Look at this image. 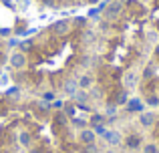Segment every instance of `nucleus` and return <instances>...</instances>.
Segmentation results:
<instances>
[{
	"label": "nucleus",
	"mask_w": 159,
	"mask_h": 153,
	"mask_svg": "<svg viewBox=\"0 0 159 153\" xmlns=\"http://www.w3.org/2000/svg\"><path fill=\"white\" fill-rule=\"evenodd\" d=\"M141 2H149V0H141Z\"/></svg>",
	"instance_id": "obj_22"
},
{
	"label": "nucleus",
	"mask_w": 159,
	"mask_h": 153,
	"mask_svg": "<svg viewBox=\"0 0 159 153\" xmlns=\"http://www.w3.org/2000/svg\"><path fill=\"white\" fill-rule=\"evenodd\" d=\"M10 63H12V67H16V69H22L24 65H26V59H24V55L16 52V55H12V56H10Z\"/></svg>",
	"instance_id": "obj_7"
},
{
	"label": "nucleus",
	"mask_w": 159,
	"mask_h": 153,
	"mask_svg": "<svg viewBox=\"0 0 159 153\" xmlns=\"http://www.w3.org/2000/svg\"><path fill=\"white\" fill-rule=\"evenodd\" d=\"M139 145H141V137H137V135H131L127 139V147H131V149H137Z\"/></svg>",
	"instance_id": "obj_8"
},
{
	"label": "nucleus",
	"mask_w": 159,
	"mask_h": 153,
	"mask_svg": "<svg viewBox=\"0 0 159 153\" xmlns=\"http://www.w3.org/2000/svg\"><path fill=\"white\" fill-rule=\"evenodd\" d=\"M52 97H54V93H44V99H47V101H51Z\"/></svg>",
	"instance_id": "obj_21"
},
{
	"label": "nucleus",
	"mask_w": 159,
	"mask_h": 153,
	"mask_svg": "<svg viewBox=\"0 0 159 153\" xmlns=\"http://www.w3.org/2000/svg\"><path fill=\"white\" fill-rule=\"evenodd\" d=\"M137 81H139V77H137V73H135V71L125 73V77H123V85L127 87V89H133V87L137 85Z\"/></svg>",
	"instance_id": "obj_2"
},
{
	"label": "nucleus",
	"mask_w": 159,
	"mask_h": 153,
	"mask_svg": "<svg viewBox=\"0 0 159 153\" xmlns=\"http://www.w3.org/2000/svg\"><path fill=\"white\" fill-rule=\"evenodd\" d=\"M127 109L131 111V113H141V111L145 109V103L141 101V99H131V101H127Z\"/></svg>",
	"instance_id": "obj_3"
},
{
	"label": "nucleus",
	"mask_w": 159,
	"mask_h": 153,
	"mask_svg": "<svg viewBox=\"0 0 159 153\" xmlns=\"http://www.w3.org/2000/svg\"><path fill=\"white\" fill-rule=\"evenodd\" d=\"M147 103L149 107H159V97H155V95H151V97H147Z\"/></svg>",
	"instance_id": "obj_11"
},
{
	"label": "nucleus",
	"mask_w": 159,
	"mask_h": 153,
	"mask_svg": "<svg viewBox=\"0 0 159 153\" xmlns=\"http://www.w3.org/2000/svg\"><path fill=\"white\" fill-rule=\"evenodd\" d=\"M157 36H159V34H157V32H153V30L147 32V38L151 40V43H157Z\"/></svg>",
	"instance_id": "obj_16"
},
{
	"label": "nucleus",
	"mask_w": 159,
	"mask_h": 153,
	"mask_svg": "<svg viewBox=\"0 0 159 153\" xmlns=\"http://www.w3.org/2000/svg\"><path fill=\"white\" fill-rule=\"evenodd\" d=\"M117 103H119V105L127 103V93H121V95H119V99H117Z\"/></svg>",
	"instance_id": "obj_18"
},
{
	"label": "nucleus",
	"mask_w": 159,
	"mask_h": 153,
	"mask_svg": "<svg viewBox=\"0 0 159 153\" xmlns=\"http://www.w3.org/2000/svg\"><path fill=\"white\" fill-rule=\"evenodd\" d=\"M143 153H157V147L153 145V143H147V145L143 147Z\"/></svg>",
	"instance_id": "obj_14"
},
{
	"label": "nucleus",
	"mask_w": 159,
	"mask_h": 153,
	"mask_svg": "<svg viewBox=\"0 0 159 153\" xmlns=\"http://www.w3.org/2000/svg\"><path fill=\"white\" fill-rule=\"evenodd\" d=\"M20 143H22V145H30V135L28 133H20Z\"/></svg>",
	"instance_id": "obj_12"
},
{
	"label": "nucleus",
	"mask_w": 159,
	"mask_h": 153,
	"mask_svg": "<svg viewBox=\"0 0 159 153\" xmlns=\"http://www.w3.org/2000/svg\"><path fill=\"white\" fill-rule=\"evenodd\" d=\"M105 131H107V129H105L103 125H95V133H101V135H103Z\"/></svg>",
	"instance_id": "obj_20"
},
{
	"label": "nucleus",
	"mask_w": 159,
	"mask_h": 153,
	"mask_svg": "<svg viewBox=\"0 0 159 153\" xmlns=\"http://www.w3.org/2000/svg\"><path fill=\"white\" fill-rule=\"evenodd\" d=\"M66 28H69V24L62 20V22H57V24H54L52 30H54V32H58V34H62V32H66Z\"/></svg>",
	"instance_id": "obj_9"
},
{
	"label": "nucleus",
	"mask_w": 159,
	"mask_h": 153,
	"mask_svg": "<svg viewBox=\"0 0 159 153\" xmlns=\"http://www.w3.org/2000/svg\"><path fill=\"white\" fill-rule=\"evenodd\" d=\"M83 153H99V149L93 145V143H91V145H87L85 149H83Z\"/></svg>",
	"instance_id": "obj_15"
},
{
	"label": "nucleus",
	"mask_w": 159,
	"mask_h": 153,
	"mask_svg": "<svg viewBox=\"0 0 159 153\" xmlns=\"http://www.w3.org/2000/svg\"><path fill=\"white\" fill-rule=\"evenodd\" d=\"M139 123L145 127V129L153 127L155 125V113H151V111H141L139 113Z\"/></svg>",
	"instance_id": "obj_1"
},
{
	"label": "nucleus",
	"mask_w": 159,
	"mask_h": 153,
	"mask_svg": "<svg viewBox=\"0 0 159 153\" xmlns=\"http://www.w3.org/2000/svg\"><path fill=\"white\" fill-rule=\"evenodd\" d=\"M157 52H159V47H157Z\"/></svg>",
	"instance_id": "obj_25"
},
{
	"label": "nucleus",
	"mask_w": 159,
	"mask_h": 153,
	"mask_svg": "<svg viewBox=\"0 0 159 153\" xmlns=\"http://www.w3.org/2000/svg\"><path fill=\"white\" fill-rule=\"evenodd\" d=\"M103 121H105V117H103V115H93V119H91V123H93V125H101Z\"/></svg>",
	"instance_id": "obj_13"
},
{
	"label": "nucleus",
	"mask_w": 159,
	"mask_h": 153,
	"mask_svg": "<svg viewBox=\"0 0 159 153\" xmlns=\"http://www.w3.org/2000/svg\"><path fill=\"white\" fill-rule=\"evenodd\" d=\"M95 131H91V129H83L81 131V141L85 143V145H91V143H95Z\"/></svg>",
	"instance_id": "obj_5"
},
{
	"label": "nucleus",
	"mask_w": 159,
	"mask_h": 153,
	"mask_svg": "<svg viewBox=\"0 0 159 153\" xmlns=\"http://www.w3.org/2000/svg\"><path fill=\"white\" fill-rule=\"evenodd\" d=\"M143 77H145V79H151V77H153V69L147 67V69H145V73H143Z\"/></svg>",
	"instance_id": "obj_19"
},
{
	"label": "nucleus",
	"mask_w": 159,
	"mask_h": 153,
	"mask_svg": "<svg viewBox=\"0 0 159 153\" xmlns=\"http://www.w3.org/2000/svg\"><path fill=\"white\" fill-rule=\"evenodd\" d=\"M107 153H113V151H107Z\"/></svg>",
	"instance_id": "obj_24"
},
{
	"label": "nucleus",
	"mask_w": 159,
	"mask_h": 153,
	"mask_svg": "<svg viewBox=\"0 0 159 153\" xmlns=\"http://www.w3.org/2000/svg\"><path fill=\"white\" fill-rule=\"evenodd\" d=\"M91 83H93V79L87 77V75L79 79V87H81V89H87V87H91Z\"/></svg>",
	"instance_id": "obj_10"
},
{
	"label": "nucleus",
	"mask_w": 159,
	"mask_h": 153,
	"mask_svg": "<svg viewBox=\"0 0 159 153\" xmlns=\"http://www.w3.org/2000/svg\"><path fill=\"white\" fill-rule=\"evenodd\" d=\"M103 137H105V141L111 143V145H119V143H121V135L117 133V131H105Z\"/></svg>",
	"instance_id": "obj_4"
},
{
	"label": "nucleus",
	"mask_w": 159,
	"mask_h": 153,
	"mask_svg": "<svg viewBox=\"0 0 159 153\" xmlns=\"http://www.w3.org/2000/svg\"><path fill=\"white\" fill-rule=\"evenodd\" d=\"M65 89H66V93H75V91H77V83H69Z\"/></svg>",
	"instance_id": "obj_17"
},
{
	"label": "nucleus",
	"mask_w": 159,
	"mask_h": 153,
	"mask_svg": "<svg viewBox=\"0 0 159 153\" xmlns=\"http://www.w3.org/2000/svg\"><path fill=\"white\" fill-rule=\"evenodd\" d=\"M119 12H121V4L119 2H113V4H109V6H107L105 16H107V18H115Z\"/></svg>",
	"instance_id": "obj_6"
},
{
	"label": "nucleus",
	"mask_w": 159,
	"mask_h": 153,
	"mask_svg": "<svg viewBox=\"0 0 159 153\" xmlns=\"http://www.w3.org/2000/svg\"><path fill=\"white\" fill-rule=\"evenodd\" d=\"M91 2H97V0H91Z\"/></svg>",
	"instance_id": "obj_23"
}]
</instances>
